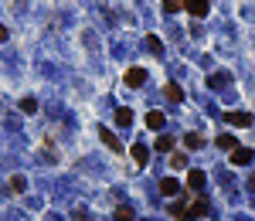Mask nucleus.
<instances>
[{
	"label": "nucleus",
	"instance_id": "f257e3e1",
	"mask_svg": "<svg viewBox=\"0 0 255 221\" xmlns=\"http://www.w3.org/2000/svg\"><path fill=\"white\" fill-rule=\"evenodd\" d=\"M184 10H187L191 17H204V14L211 10V3H208V0H184Z\"/></svg>",
	"mask_w": 255,
	"mask_h": 221
},
{
	"label": "nucleus",
	"instance_id": "f03ea898",
	"mask_svg": "<svg viewBox=\"0 0 255 221\" xmlns=\"http://www.w3.org/2000/svg\"><path fill=\"white\" fill-rule=\"evenodd\" d=\"M255 160V153L249 147H235L232 150V163H235V167H245V163H252Z\"/></svg>",
	"mask_w": 255,
	"mask_h": 221
},
{
	"label": "nucleus",
	"instance_id": "7ed1b4c3",
	"mask_svg": "<svg viewBox=\"0 0 255 221\" xmlns=\"http://www.w3.org/2000/svg\"><path fill=\"white\" fill-rule=\"evenodd\" d=\"M225 119H228L232 126H238V130H245V126H252V116H249V112H238V109H232V112H225Z\"/></svg>",
	"mask_w": 255,
	"mask_h": 221
},
{
	"label": "nucleus",
	"instance_id": "20e7f679",
	"mask_svg": "<svg viewBox=\"0 0 255 221\" xmlns=\"http://www.w3.org/2000/svg\"><path fill=\"white\" fill-rule=\"evenodd\" d=\"M208 211H211V204H208L204 198H197L194 204H187V218H204ZM187 218H184V221H187Z\"/></svg>",
	"mask_w": 255,
	"mask_h": 221
},
{
	"label": "nucleus",
	"instance_id": "39448f33",
	"mask_svg": "<svg viewBox=\"0 0 255 221\" xmlns=\"http://www.w3.org/2000/svg\"><path fill=\"white\" fill-rule=\"evenodd\" d=\"M204 184H208V174H204V170H197V167L187 170V187H191V191H201Z\"/></svg>",
	"mask_w": 255,
	"mask_h": 221
},
{
	"label": "nucleus",
	"instance_id": "423d86ee",
	"mask_svg": "<svg viewBox=\"0 0 255 221\" xmlns=\"http://www.w3.org/2000/svg\"><path fill=\"white\" fill-rule=\"evenodd\" d=\"M129 156L136 160V167H146V160H150V150L143 147V143H133V147H129Z\"/></svg>",
	"mask_w": 255,
	"mask_h": 221
},
{
	"label": "nucleus",
	"instance_id": "0eeeda50",
	"mask_svg": "<svg viewBox=\"0 0 255 221\" xmlns=\"http://www.w3.org/2000/svg\"><path fill=\"white\" fill-rule=\"evenodd\" d=\"M143 82H146V68H129L126 72V85L129 88H139Z\"/></svg>",
	"mask_w": 255,
	"mask_h": 221
},
{
	"label": "nucleus",
	"instance_id": "6e6552de",
	"mask_svg": "<svg viewBox=\"0 0 255 221\" xmlns=\"http://www.w3.org/2000/svg\"><path fill=\"white\" fill-rule=\"evenodd\" d=\"M163 123H167V116H163V112H157V109H153V112H146V126H150V130H163Z\"/></svg>",
	"mask_w": 255,
	"mask_h": 221
},
{
	"label": "nucleus",
	"instance_id": "1a4fd4ad",
	"mask_svg": "<svg viewBox=\"0 0 255 221\" xmlns=\"http://www.w3.org/2000/svg\"><path fill=\"white\" fill-rule=\"evenodd\" d=\"M160 191H163L167 198H174V194H181V184H177L174 177H163V180H160Z\"/></svg>",
	"mask_w": 255,
	"mask_h": 221
},
{
	"label": "nucleus",
	"instance_id": "9d476101",
	"mask_svg": "<svg viewBox=\"0 0 255 221\" xmlns=\"http://www.w3.org/2000/svg\"><path fill=\"white\" fill-rule=\"evenodd\" d=\"M99 136H102V143H106V147L113 150V153H123V143H119V140H116V136H113V133H109V130H102V133H99Z\"/></svg>",
	"mask_w": 255,
	"mask_h": 221
},
{
	"label": "nucleus",
	"instance_id": "9b49d317",
	"mask_svg": "<svg viewBox=\"0 0 255 221\" xmlns=\"http://www.w3.org/2000/svg\"><path fill=\"white\" fill-rule=\"evenodd\" d=\"M163 95H167L170 102H184V92H181V85H174V82H170V85L163 88Z\"/></svg>",
	"mask_w": 255,
	"mask_h": 221
},
{
	"label": "nucleus",
	"instance_id": "f8f14e48",
	"mask_svg": "<svg viewBox=\"0 0 255 221\" xmlns=\"http://www.w3.org/2000/svg\"><path fill=\"white\" fill-rule=\"evenodd\" d=\"M170 215L174 218H187V194H184V201H174L170 204Z\"/></svg>",
	"mask_w": 255,
	"mask_h": 221
},
{
	"label": "nucleus",
	"instance_id": "ddd939ff",
	"mask_svg": "<svg viewBox=\"0 0 255 221\" xmlns=\"http://www.w3.org/2000/svg\"><path fill=\"white\" fill-rule=\"evenodd\" d=\"M184 147L187 150H201L204 147V136H201V133H187V136H184Z\"/></svg>",
	"mask_w": 255,
	"mask_h": 221
},
{
	"label": "nucleus",
	"instance_id": "4468645a",
	"mask_svg": "<svg viewBox=\"0 0 255 221\" xmlns=\"http://www.w3.org/2000/svg\"><path fill=\"white\" fill-rule=\"evenodd\" d=\"M116 126H123V130L133 126V112L129 109H116Z\"/></svg>",
	"mask_w": 255,
	"mask_h": 221
},
{
	"label": "nucleus",
	"instance_id": "2eb2a0df",
	"mask_svg": "<svg viewBox=\"0 0 255 221\" xmlns=\"http://www.w3.org/2000/svg\"><path fill=\"white\" fill-rule=\"evenodd\" d=\"M146 51H153V55H163V41H160L157 34H150V38H146Z\"/></svg>",
	"mask_w": 255,
	"mask_h": 221
},
{
	"label": "nucleus",
	"instance_id": "dca6fc26",
	"mask_svg": "<svg viewBox=\"0 0 255 221\" xmlns=\"http://www.w3.org/2000/svg\"><path fill=\"white\" fill-rule=\"evenodd\" d=\"M218 147H221V150H235V147H238V140H235L232 133H221V136H218Z\"/></svg>",
	"mask_w": 255,
	"mask_h": 221
},
{
	"label": "nucleus",
	"instance_id": "f3484780",
	"mask_svg": "<svg viewBox=\"0 0 255 221\" xmlns=\"http://www.w3.org/2000/svg\"><path fill=\"white\" fill-rule=\"evenodd\" d=\"M170 167H174V170H184V167H187V156L174 150V153H170Z\"/></svg>",
	"mask_w": 255,
	"mask_h": 221
},
{
	"label": "nucleus",
	"instance_id": "a211bd4d",
	"mask_svg": "<svg viewBox=\"0 0 255 221\" xmlns=\"http://www.w3.org/2000/svg\"><path fill=\"white\" fill-rule=\"evenodd\" d=\"M24 187H27V180H24L21 174H17V177H10V191H17V194H21Z\"/></svg>",
	"mask_w": 255,
	"mask_h": 221
},
{
	"label": "nucleus",
	"instance_id": "6ab92c4d",
	"mask_svg": "<svg viewBox=\"0 0 255 221\" xmlns=\"http://www.w3.org/2000/svg\"><path fill=\"white\" fill-rule=\"evenodd\" d=\"M181 7H184V0H163V10H167V14H177Z\"/></svg>",
	"mask_w": 255,
	"mask_h": 221
},
{
	"label": "nucleus",
	"instance_id": "aec40b11",
	"mask_svg": "<svg viewBox=\"0 0 255 221\" xmlns=\"http://www.w3.org/2000/svg\"><path fill=\"white\" fill-rule=\"evenodd\" d=\"M116 221H133V208H126V204L116 208Z\"/></svg>",
	"mask_w": 255,
	"mask_h": 221
},
{
	"label": "nucleus",
	"instance_id": "412c9836",
	"mask_svg": "<svg viewBox=\"0 0 255 221\" xmlns=\"http://www.w3.org/2000/svg\"><path fill=\"white\" fill-rule=\"evenodd\" d=\"M157 150H174V136H160L157 140Z\"/></svg>",
	"mask_w": 255,
	"mask_h": 221
},
{
	"label": "nucleus",
	"instance_id": "4be33fe9",
	"mask_svg": "<svg viewBox=\"0 0 255 221\" xmlns=\"http://www.w3.org/2000/svg\"><path fill=\"white\" fill-rule=\"evenodd\" d=\"M21 109H24V112H34V109H38V102H34V99H24V102H21Z\"/></svg>",
	"mask_w": 255,
	"mask_h": 221
},
{
	"label": "nucleus",
	"instance_id": "5701e85b",
	"mask_svg": "<svg viewBox=\"0 0 255 221\" xmlns=\"http://www.w3.org/2000/svg\"><path fill=\"white\" fill-rule=\"evenodd\" d=\"M0 41H7V27L3 24H0Z\"/></svg>",
	"mask_w": 255,
	"mask_h": 221
},
{
	"label": "nucleus",
	"instance_id": "b1692460",
	"mask_svg": "<svg viewBox=\"0 0 255 221\" xmlns=\"http://www.w3.org/2000/svg\"><path fill=\"white\" fill-rule=\"evenodd\" d=\"M249 187H252V191H255V174H252V180H249Z\"/></svg>",
	"mask_w": 255,
	"mask_h": 221
}]
</instances>
